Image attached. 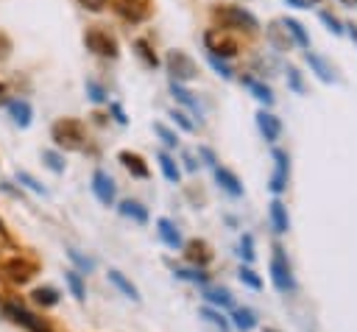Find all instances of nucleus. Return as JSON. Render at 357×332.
Here are the masks:
<instances>
[{
  "label": "nucleus",
  "instance_id": "f257e3e1",
  "mask_svg": "<svg viewBox=\"0 0 357 332\" xmlns=\"http://www.w3.org/2000/svg\"><path fill=\"white\" fill-rule=\"evenodd\" d=\"M50 137H53V142H56L59 148H64V151H78V148L84 145V126H81L78 120H73V117H61V120H56V123L50 126Z\"/></svg>",
  "mask_w": 357,
  "mask_h": 332
},
{
  "label": "nucleus",
  "instance_id": "f03ea898",
  "mask_svg": "<svg viewBox=\"0 0 357 332\" xmlns=\"http://www.w3.org/2000/svg\"><path fill=\"white\" fill-rule=\"evenodd\" d=\"M212 17L223 25V28H237V31H257V17L251 11H245L243 6H218L212 8Z\"/></svg>",
  "mask_w": 357,
  "mask_h": 332
},
{
  "label": "nucleus",
  "instance_id": "7ed1b4c3",
  "mask_svg": "<svg viewBox=\"0 0 357 332\" xmlns=\"http://www.w3.org/2000/svg\"><path fill=\"white\" fill-rule=\"evenodd\" d=\"M165 64H167V73L173 75L176 84H181V81H192V78L198 75V64H195L184 50H170L167 59H165Z\"/></svg>",
  "mask_w": 357,
  "mask_h": 332
},
{
  "label": "nucleus",
  "instance_id": "20e7f679",
  "mask_svg": "<svg viewBox=\"0 0 357 332\" xmlns=\"http://www.w3.org/2000/svg\"><path fill=\"white\" fill-rule=\"evenodd\" d=\"M84 45H86L92 53L103 56V59H114V56H117V39H114L109 31H103V28H89V31L84 33Z\"/></svg>",
  "mask_w": 357,
  "mask_h": 332
},
{
  "label": "nucleus",
  "instance_id": "39448f33",
  "mask_svg": "<svg viewBox=\"0 0 357 332\" xmlns=\"http://www.w3.org/2000/svg\"><path fill=\"white\" fill-rule=\"evenodd\" d=\"M271 279H273L276 290H282V293H287V290H293V287H296L293 273H290V265H287V259H284L282 248H276V254H273V259H271Z\"/></svg>",
  "mask_w": 357,
  "mask_h": 332
},
{
  "label": "nucleus",
  "instance_id": "423d86ee",
  "mask_svg": "<svg viewBox=\"0 0 357 332\" xmlns=\"http://www.w3.org/2000/svg\"><path fill=\"white\" fill-rule=\"evenodd\" d=\"M204 42H206V50H209L212 56H234V53H237V42H234L231 36L220 33V31H206Z\"/></svg>",
  "mask_w": 357,
  "mask_h": 332
},
{
  "label": "nucleus",
  "instance_id": "0eeeda50",
  "mask_svg": "<svg viewBox=\"0 0 357 332\" xmlns=\"http://www.w3.org/2000/svg\"><path fill=\"white\" fill-rule=\"evenodd\" d=\"M287 170H290V159L282 148H273V176H271V190L282 193L287 187Z\"/></svg>",
  "mask_w": 357,
  "mask_h": 332
},
{
  "label": "nucleus",
  "instance_id": "6e6552de",
  "mask_svg": "<svg viewBox=\"0 0 357 332\" xmlns=\"http://www.w3.org/2000/svg\"><path fill=\"white\" fill-rule=\"evenodd\" d=\"M257 128H259V134H262L268 142H276L279 134H282L279 117H276L273 112H268V109H259V112H257Z\"/></svg>",
  "mask_w": 357,
  "mask_h": 332
},
{
  "label": "nucleus",
  "instance_id": "1a4fd4ad",
  "mask_svg": "<svg viewBox=\"0 0 357 332\" xmlns=\"http://www.w3.org/2000/svg\"><path fill=\"white\" fill-rule=\"evenodd\" d=\"M92 193L100 204H112L114 201V181L106 170H95L92 173Z\"/></svg>",
  "mask_w": 357,
  "mask_h": 332
},
{
  "label": "nucleus",
  "instance_id": "9d476101",
  "mask_svg": "<svg viewBox=\"0 0 357 332\" xmlns=\"http://www.w3.org/2000/svg\"><path fill=\"white\" fill-rule=\"evenodd\" d=\"M304 61L310 64V70L324 81V84H332L335 81V73H332V64L321 56V53H315V50H304Z\"/></svg>",
  "mask_w": 357,
  "mask_h": 332
},
{
  "label": "nucleus",
  "instance_id": "9b49d317",
  "mask_svg": "<svg viewBox=\"0 0 357 332\" xmlns=\"http://www.w3.org/2000/svg\"><path fill=\"white\" fill-rule=\"evenodd\" d=\"M114 11L120 17H126V20H131V22H139V20L148 17V6L142 0H117L114 3Z\"/></svg>",
  "mask_w": 357,
  "mask_h": 332
},
{
  "label": "nucleus",
  "instance_id": "f8f14e48",
  "mask_svg": "<svg viewBox=\"0 0 357 332\" xmlns=\"http://www.w3.org/2000/svg\"><path fill=\"white\" fill-rule=\"evenodd\" d=\"M215 181H218L220 190H226L229 195H234V198L243 195V184H240V179H237L229 167H218V165H215Z\"/></svg>",
  "mask_w": 357,
  "mask_h": 332
},
{
  "label": "nucleus",
  "instance_id": "ddd939ff",
  "mask_svg": "<svg viewBox=\"0 0 357 332\" xmlns=\"http://www.w3.org/2000/svg\"><path fill=\"white\" fill-rule=\"evenodd\" d=\"M268 215H271V226H273V232L284 234V232L290 229V218H287V209H284V204H282L279 198H273V201H271V206H268Z\"/></svg>",
  "mask_w": 357,
  "mask_h": 332
},
{
  "label": "nucleus",
  "instance_id": "4468645a",
  "mask_svg": "<svg viewBox=\"0 0 357 332\" xmlns=\"http://www.w3.org/2000/svg\"><path fill=\"white\" fill-rule=\"evenodd\" d=\"M279 25L284 28V33H290V36H293V42H296V45H301V47H307V50H310V33L304 31V25H301L298 20H293V17H284Z\"/></svg>",
  "mask_w": 357,
  "mask_h": 332
},
{
  "label": "nucleus",
  "instance_id": "2eb2a0df",
  "mask_svg": "<svg viewBox=\"0 0 357 332\" xmlns=\"http://www.w3.org/2000/svg\"><path fill=\"white\" fill-rule=\"evenodd\" d=\"M120 162L126 165V170L137 179H148V165L142 162L139 153H131V151H120Z\"/></svg>",
  "mask_w": 357,
  "mask_h": 332
},
{
  "label": "nucleus",
  "instance_id": "dca6fc26",
  "mask_svg": "<svg viewBox=\"0 0 357 332\" xmlns=\"http://www.w3.org/2000/svg\"><path fill=\"white\" fill-rule=\"evenodd\" d=\"M6 273H8V279L11 282H28L31 276H33V265L31 262H25V259H11V262H6Z\"/></svg>",
  "mask_w": 357,
  "mask_h": 332
},
{
  "label": "nucleus",
  "instance_id": "f3484780",
  "mask_svg": "<svg viewBox=\"0 0 357 332\" xmlns=\"http://www.w3.org/2000/svg\"><path fill=\"white\" fill-rule=\"evenodd\" d=\"M8 114H11V120H14L20 128H25V126L31 123V114H33V112H31V103H28V100H20V98H17V100H8Z\"/></svg>",
  "mask_w": 357,
  "mask_h": 332
},
{
  "label": "nucleus",
  "instance_id": "a211bd4d",
  "mask_svg": "<svg viewBox=\"0 0 357 332\" xmlns=\"http://www.w3.org/2000/svg\"><path fill=\"white\" fill-rule=\"evenodd\" d=\"M243 84L251 89V95H254L259 103H265V106L273 103V92H271L268 84H262V81H257V78H248V75H243Z\"/></svg>",
  "mask_w": 357,
  "mask_h": 332
},
{
  "label": "nucleus",
  "instance_id": "6ab92c4d",
  "mask_svg": "<svg viewBox=\"0 0 357 332\" xmlns=\"http://www.w3.org/2000/svg\"><path fill=\"white\" fill-rule=\"evenodd\" d=\"M187 259H190V262H198V265H206V262L212 259L209 246H206L204 240H190V243H187Z\"/></svg>",
  "mask_w": 357,
  "mask_h": 332
},
{
  "label": "nucleus",
  "instance_id": "aec40b11",
  "mask_svg": "<svg viewBox=\"0 0 357 332\" xmlns=\"http://www.w3.org/2000/svg\"><path fill=\"white\" fill-rule=\"evenodd\" d=\"M170 92H173V98L178 100V103H184L190 112H195L198 117H201V106H198V100L192 98V92L190 89H184L181 84H176V81H170Z\"/></svg>",
  "mask_w": 357,
  "mask_h": 332
},
{
  "label": "nucleus",
  "instance_id": "412c9836",
  "mask_svg": "<svg viewBox=\"0 0 357 332\" xmlns=\"http://www.w3.org/2000/svg\"><path fill=\"white\" fill-rule=\"evenodd\" d=\"M156 226H159V237H162L170 248H178V246H181V234H178V229H176L167 218H159V223H156Z\"/></svg>",
  "mask_w": 357,
  "mask_h": 332
},
{
  "label": "nucleus",
  "instance_id": "4be33fe9",
  "mask_svg": "<svg viewBox=\"0 0 357 332\" xmlns=\"http://www.w3.org/2000/svg\"><path fill=\"white\" fill-rule=\"evenodd\" d=\"M120 212H123L126 218L137 220V223H145V220H148V209H145L142 204H137V201H123V204H120Z\"/></svg>",
  "mask_w": 357,
  "mask_h": 332
},
{
  "label": "nucleus",
  "instance_id": "5701e85b",
  "mask_svg": "<svg viewBox=\"0 0 357 332\" xmlns=\"http://www.w3.org/2000/svg\"><path fill=\"white\" fill-rule=\"evenodd\" d=\"M159 167H162V173H165V179H167V181H178V179H181V170H178L176 159H173V156H167L165 151L159 153Z\"/></svg>",
  "mask_w": 357,
  "mask_h": 332
},
{
  "label": "nucleus",
  "instance_id": "b1692460",
  "mask_svg": "<svg viewBox=\"0 0 357 332\" xmlns=\"http://www.w3.org/2000/svg\"><path fill=\"white\" fill-rule=\"evenodd\" d=\"M109 279H112V285H114V287H120V290H123V293H126L128 299H134V301L139 299L137 287H134V285H131V282H128V279H126V276H123L120 271H109Z\"/></svg>",
  "mask_w": 357,
  "mask_h": 332
},
{
  "label": "nucleus",
  "instance_id": "393cba45",
  "mask_svg": "<svg viewBox=\"0 0 357 332\" xmlns=\"http://www.w3.org/2000/svg\"><path fill=\"white\" fill-rule=\"evenodd\" d=\"M11 315H14V321H20V324H25L28 329H33V332H47L39 321H33V315L31 312H25V310H20V307H6Z\"/></svg>",
  "mask_w": 357,
  "mask_h": 332
},
{
  "label": "nucleus",
  "instance_id": "a878e982",
  "mask_svg": "<svg viewBox=\"0 0 357 332\" xmlns=\"http://www.w3.org/2000/svg\"><path fill=\"white\" fill-rule=\"evenodd\" d=\"M134 47H137V56H139L148 67H159V59H156L153 47L148 45V39H137V42H134Z\"/></svg>",
  "mask_w": 357,
  "mask_h": 332
},
{
  "label": "nucleus",
  "instance_id": "bb28decb",
  "mask_svg": "<svg viewBox=\"0 0 357 332\" xmlns=\"http://www.w3.org/2000/svg\"><path fill=\"white\" fill-rule=\"evenodd\" d=\"M201 318L215 329V332H226L229 329V324H226V318L220 315V312H215V310H201Z\"/></svg>",
  "mask_w": 357,
  "mask_h": 332
},
{
  "label": "nucleus",
  "instance_id": "cd10ccee",
  "mask_svg": "<svg viewBox=\"0 0 357 332\" xmlns=\"http://www.w3.org/2000/svg\"><path fill=\"white\" fill-rule=\"evenodd\" d=\"M84 86H86V95H89V100H92V103H103V100H106V89H103L95 78H86V84H84Z\"/></svg>",
  "mask_w": 357,
  "mask_h": 332
},
{
  "label": "nucleus",
  "instance_id": "c85d7f7f",
  "mask_svg": "<svg viewBox=\"0 0 357 332\" xmlns=\"http://www.w3.org/2000/svg\"><path fill=\"white\" fill-rule=\"evenodd\" d=\"M234 324H237L240 329H251V326L257 324V318H254V312H251L248 307H240V310H234Z\"/></svg>",
  "mask_w": 357,
  "mask_h": 332
},
{
  "label": "nucleus",
  "instance_id": "c756f323",
  "mask_svg": "<svg viewBox=\"0 0 357 332\" xmlns=\"http://www.w3.org/2000/svg\"><path fill=\"white\" fill-rule=\"evenodd\" d=\"M318 17H321V22L326 25V31H332L335 36H340V33H343V22H340V20H337L332 11H321Z\"/></svg>",
  "mask_w": 357,
  "mask_h": 332
},
{
  "label": "nucleus",
  "instance_id": "7c9ffc66",
  "mask_svg": "<svg viewBox=\"0 0 357 332\" xmlns=\"http://www.w3.org/2000/svg\"><path fill=\"white\" fill-rule=\"evenodd\" d=\"M153 131L159 134V139H162L165 145H170V148H176V145H178V137H176V131H170L165 123H153Z\"/></svg>",
  "mask_w": 357,
  "mask_h": 332
},
{
  "label": "nucleus",
  "instance_id": "2f4dec72",
  "mask_svg": "<svg viewBox=\"0 0 357 332\" xmlns=\"http://www.w3.org/2000/svg\"><path fill=\"white\" fill-rule=\"evenodd\" d=\"M56 299H59V296H56L53 287H36V290H33V301H36V304L50 307V304H56Z\"/></svg>",
  "mask_w": 357,
  "mask_h": 332
},
{
  "label": "nucleus",
  "instance_id": "473e14b6",
  "mask_svg": "<svg viewBox=\"0 0 357 332\" xmlns=\"http://www.w3.org/2000/svg\"><path fill=\"white\" fill-rule=\"evenodd\" d=\"M287 86L296 92V95H304V81H301V73L296 67H287Z\"/></svg>",
  "mask_w": 357,
  "mask_h": 332
},
{
  "label": "nucleus",
  "instance_id": "72a5a7b5",
  "mask_svg": "<svg viewBox=\"0 0 357 332\" xmlns=\"http://www.w3.org/2000/svg\"><path fill=\"white\" fill-rule=\"evenodd\" d=\"M64 279H67V285H70L73 296H75V299H84V282H81V276H78L75 271H67V273H64Z\"/></svg>",
  "mask_w": 357,
  "mask_h": 332
},
{
  "label": "nucleus",
  "instance_id": "f704fd0d",
  "mask_svg": "<svg viewBox=\"0 0 357 332\" xmlns=\"http://www.w3.org/2000/svg\"><path fill=\"white\" fill-rule=\"evenodd\" d=\"M206 59H209V64H212V70H215V73H218L220 78H231V67H229V64H226V61H223L220 56H212V53H209Z\"/></svg>",
  "mask_w": 357,
  "mask_h": 332
},
{
  "label": "nucleus",
  "instance_id": "c9c22d12",
  "mask_svg": "<svg viewBox=\"0 0 357 332\" xmlns=\"http://www.w3.org/2000/svg\"><path fill=\"white\" fill-rule=\"evenodd\" d=\"M17 181H20V184H25L28 190H33V193H42V195H45V187H42V184H39V181H36L31 173H25V170H17Z\"/></svg>",
  "mask_w": 357,
  "mask_h": 332
},
{
  "label": "nucleus",
  "instance_id": "e433bc0d",
  "mask_svg": "<svg viewBox=\"0 0 357 332\" xmlns=\"http://www.w3.org/2000/svg\"><path fill=\"white\" fill-rule=\"evenodd\" d=\"M42 159H45V165H47L50 170H56V173L64 170V162H61V156H59L56 151H42Z\"/></svg>",
  "mask_w": 357,
  "mask_h": 332
},
{
  "label": "nucleus",
  "instance_id": "4c0bfd02",
  "mask_svg": "<svg viewBox=\"0 0 357 332\" xmlns=\"http://www.w3.org/2000/svg\"><path fill=\"white\" fill-rule=\"evenodd\" d=\"M240 279H243L248 287H254V290H259V287H262V279H259L251 268H240Z\"/></svg>",
  "mask_w": 357,
  "mask_h": 332
},
{
  "label": "nucleus",
  "instance_id": "58836bf2",
  "mask_svg": "<svg viewBox=\"0 0 357 332\" xmlns=\"http://www.w3.org/2000/svg\"><path fill=\"white\" fill-rule=\"evenodd\" d=\"M170 117H173V123H178V126H181L184 131H195V123H192V120H190V117H187L184 112L173 109V112H170Z\"/></svg>",
  "mask_w": 357,
  "mask_h": 332
},
{
  "label": "nucleus",
  "instance_id": "ea45409f",
  "mask_svg": "<svg viewBox=\"0 0 357 332\" xmlns=\"http://www.w3.org/2000/svg\"><path fill=\"white\" fill-rule=\"evenodd\" d=\"M268 36L273 39V45H276L279 50H287V45H290V42H284V39H282V33H279V22H273V25L268 28Z\"/></svg>",
  "mask_w": 357,
  "mask_h": 332
},
{
  "label": "nucleus",
  "instance_id": "a19ab883",
  "mask_svg": "<svg viewBox=\"0 0 357 332\" xmlns=\"http://www.w3.org/2000/svg\"><path fill=\"white\" fill-rule=\"evenodd\" d=\"M204 296H206L209 301H215V304H229V301H231L229 290H206Z\"/></svg>",
  "mask_w": 357,
  "mask_h": 332
},
{
  "label": "nucleus",
  "instance_id": "79ce46f5",
  "mask_svg": "<svg viewBox=\"0 0 357 332\" xmlns=\"http://www.w3.org/2000/svg\"><path fill=\"white\" fill-rule=\"evenodd\" d=\"M240 254H243L245 259H254V240H251V234H243V240H240Z\"/></svg>",
  "mask_w": 357,
  "mask_h": 332
},
{
  "label": "nucleus",
  "instance_id": "37998d69",
  "mask_svg": "<svg viewBox=\"0 0 357 332\" xmlns=\"http://www.w3.org/2000/svg\"><path fill=\"white\" fill-rule=\"evenodd\" d=\"M67 254H70V259H73V262H78V265H81V268H86V271H89V268H92V259H86V257H81V254H78V251H73V248H70V251H67Z\"/></svg>",
  "mask_w": 357,
  "mask_h": 332
},
{
  "label": "nucleus",
  "instance_id": "c03bdc74",
  "mask_svg": "<svg viewBox=\"0 0 357 332\" xmlns=\"http://www.w3.org/2000/svg\"><path fill=\"white\" fill-rule=\"evenodd\" d=\"M112 114H114V120H117V123H128V117H126V112H123V106H120V103H112Z\"/></svg>",
  "mask_w": 357,
  "mask_h": 332
},
{
  "label": "nucleus",
  "instance_id": "a18cd8bd",
  "mask_svg": "<svg viewBox=\"0 0 357 332\" xmlns=\"http://www.w3.org/2000/svg\"><path fill=\"white\" fill-rule=\"evenodd\" d=\"M81 6L89 8V11H100V8L106 6V0H81Z\"/></svg>",
  "mask_w": 357,
  "mask_h": 332
},
{
  "label": "nucleus",
  "instance_id": "49530a36",
  "mask_svg": "<svg viewBox=\"0 0 357 332\" xmlns=\"http://www.w3.org/2000/svg\"><path fill=\"white\" fill-rule=\"evenodd\" d=\"M343 31L351 36V42H357V25L354 22H349V25H343Z\"/></svg>",
  "mask_w": 357,
  "mask_h": 332
},
{
  "label": "nucleus",
  "instance_id": "de8ad7c7",
  "mask_svg": "<svg viewBox=\"0 0 357 332\" xmlns=\"http://www.w3.org/2000/svg\"><path fill=\"white\" fill-rule=\"evenodd\" d=\"M198 151H201V153H204V159H206V162H209V165L215 167V153H212L209 148H198Z\"/></svg>",
  "mask_w": 357,
  "mask_h": 332
},
{
  "label": "nucleus",
  "instance_id": "09e8293b",
  "mask_svg": "<svg viewBox=\"0 0 357 332\" xmlns=\"http://www.w3.org/2000/svg\"><path fill=\"white\" fill-rule=\"evenodd\" d=\"M287 6H293V8H307V0H284Z\"/></svg>",
  "mask_w": 357,
  "mask_h": 332
},
{
  "label": "nucleus",
  "instance_id": "8fccbe9b",
  "mask_svg": "<svg viewBox=\"0 0 357 332\" xmlns=\"http://www.w3.org/2000/svg\"><path fill=\"white\" fill-rule=\"evenodd\" d=\"M3 92H6V86H3V84H0V98H3Z\"/></svg>",
  "mask_w": 357,
  "mask_h": 332
},
{
  "label": "nucleus",
  "instance_id": "3c124183",
  "mask_svg": "<svg viewBox=\"0 0 357 332\" xmlns=\"http://www.w3.org/2000/svg\"><path fill=\"white\" fill-rule=\"evenodd\" d=\"M343 3H354V0H343Z\"/></svg>",
  "mask_w": 357,
  "mask_h": 332
},
{
  "label": "nucleus",
  "instance_id": "603ef678",
  "mask_svg": "<svg viewBox=\"0 0 357 332\" xmlns=\"http://www.w3.org/2000/svg\"><path fill=\"white\" fill-rule=\"evenodd\" d=\"M265 332H276V329H265Z\"/></svg>",
  "mask_w": 357,
  "mask_h": 332
},
{
  "label": "nucleus",
  "instance_id": "864d4df0",
  "mask_svg": "<svg viewBox=\"0 0 357 332\" xmlns=\"http://www.w3.org/2000/svg\"><path fill=\"white\" fill-rule=\"evenodd\" d=\"M312 3H318V0H312Z\"/></svg>",
  "mask_w": 357,
  "mask_h": 332
}]
</instances>
